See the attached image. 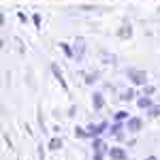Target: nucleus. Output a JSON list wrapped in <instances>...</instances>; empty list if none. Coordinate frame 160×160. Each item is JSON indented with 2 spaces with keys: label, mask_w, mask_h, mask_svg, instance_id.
Returning <instances> with one entry per match:
<instances>
[{
  "label": "nucleus",
  "mask_w": 160,
  "mask_h": 160,
  "mask_svg": "<svg viewBox=\"0 0 160 160\" xmlns=\"http://www.w3.org/2000/svg\"><path fill=\"white\" fill-rule=\"evenodd\" d=\"M128 77H130L135 83H139V86H143V83L148 81V75H145V71H139V68H128Z\"/></svg>",
  "instance_id": "nucleus-1"
},
{
  "label": "nucleus",
  "mask_w": 160,
  "mask_h": 160,
  "mask_svg": "<svg viewBox=\"0 0 160 160\" xmlns=\"http://www.w3.org/2000/svg\"><path fill=\"white\" fill-rule=\"evenodd\" d=\"M83 51H86V41H83L81 37H77L75 47H73V56L77 58V60H81V58H83Z\"/></svg>",
  "instance_id": "nucleus-2"
},
{
  "label": "nucleus",
  "mask_w": 160,
  "mask_h": 160,
  "mask_svg": "<svg viewBox=\"0 0 160 160\" xmlns=\"http://www.w3.org/2000/svg\"><path fill=\"white\" fill-rule=\"evenodd\" d=\"M105 128H107V122H100V124H96V126H94V124H92V126H88L86 130H88V137H98Z\"/></svg>",
  "instance_id": "nucleus-3"
},
{
  "label": "nucleus",
  "mask_w": 160,
  "mask_h": 160,
  "mask_svg": "<svg viewBox=\"0 0 160 160\" xmlns=\"http://www.w3.org/2000/svg\"><path fill=\"white\" fill-rule=\"evenodd\" d=\"M109 156H111V160H124L126 158V152H124L122 148H111Z\"/></svg>",
  "instance_id": "nucleus-4"
},
{
  "label": "nucleus",
  "mask_w": 160,
  "mask_h": 160,
  "mask_svg": "<svg viewBox=\"0 0 160 160\" xmlns=\"http://www.w3.org/2000/svg\"><path fill=\"white\" fill-rule=\"evenodd\" d=\"M51 71H53V75H56V77H58V81L62 83V88L66 90V81H64V77H62V71L58 68V64H51Z\"/></svg>",
  "instance_id": "nucleus-5"
},
{
  "label": "nucleus",
  "mask_w": 160,
  "mask_h": 160,
  "mask_svg": "<svg viewBox=\"0 0 160 160\" xmlns=\"http://www.w3.org/2000/svg\"><path fill=\"white\" fill-rule=\"evenodd\" d=\"M139 128H141V120H139V118H130V120H128V130L137 132Z\"/></svg>",
  "instance_id": "nucleus-6"
},
{
  "label": "nucleus",
  "mask_w": 160,
  "mask_h": 160,
  "mask_svg": "<svg viewBox=\"0 0 160 160\" xmlns=\"http://www.w3.org/2000/svg\"><path fill=\"white\" fill-rule=\"evenodd\" d=\"M118 34H120L122 38H128L130 34H132V28H130V24H128V26H122V30H120Z\"/></svg>",
  "instance_id": "nucleus-7"
},
{
  "label": "nucleus",
  "mask_w": 160,
  "mask_h": 160,
  "mask_svg": "<svg viewBox=\"0 0 160 160\" xmlns=\"http://www.w3.org/2000/svg\"><path fill=\"white\" fill-rule=\"evenodd\" d=\"M135 98V92H132V90H124L122 94H120V100H124V102H126V100H132Z\"/></svg>",
  "instance_id": "nucleus-8"
},
{
  "label": "nucleus",
  "mask_w": 160,
  "mask_h": 160,
  "mask_svg": "<svg viewBox=\"0 0 160 160\" xmlns=\"http://www.w3.org/2000/svg\"><path fill=\"white\" fill-rule=\"evenodd\" d=\"M94 107H96V109H100V107H102V105H105V98H102V94H94Z\"/></svg>",
  "instance_id": "nucleus-9"
},
{
  "label": "nucleus",
  "mask_w": 160,
  "mask_h": 160,
  "mask_svg": "<svg viewBox=\"0 0 160 160\" xmlns=\"http://www.w3.org/2000/svg\"><path fill=\"white\" fill-rule=\"evenodd\" d=\"M139 107H141V109H149V107H152V100H149L148 96L139 98Z\"/></svg>",
  "instance_id": "nucleus-10"
},
{
  "label": "nucleus",
  "mask_w": 160,
  "mask_h": 160,
  "mask_svg": "<svg viewBox=\"0 0 160 160\" xmlns=\"http://www.w3.org/2000/svg\"><path fill=\"white\" fill-rule=\"evenodd\" d=\"M94 81H98V73H88L86 75V83H94Z\"/></svg>",
  "instance_id": "nucleus-11"
},
{
  "label": "nucleus",
  "mask_w": 160,
  "mask_h": 160,
  "mask_svg": "<svg viewBox=\"0 0 160 160\" xmlns=\"http://www.w3.org/2000/svg\"><path fill=\"white\" fill-rule=\"evenodd\" d=\"M49 148L51 149H60L62 148V141H60V139H51V141H49Z\"/></svg>",
  "instance_id": "nucleus-12"
},
{
  "label": "nucleus",
  "mask_w": 160,
  "mask_h": 160,
  "mask_svg": "<svg viewBox=\"0 0 160 160\" xmlns=\"http://www.w3.org/2000/svg\"><path fill=\"white\" fill-rule=\"evenodd\" d=\"M149 115H154V118L160 115V105H152V107H149Z\"/></svg>",
  "instance_id": "nucleus-13"
},
{
  "label": "nucleus",
  "mask_w": 160,
  "mask_h": 160,
  "mask_svg": "<svg viewBox=\"0 0 160 160\" xmlns=\"http://www.w3.org/2000/svg\"><path fill=\"white\" fill-rule=\"evenodd\" d=\"M75 135L83 139V137H88V130H83V128H77V130H75Z\"/></svg>",
  "instance_id": "nucleus-14"
},
{
  "label": "nucleus",
  "mask_w": 160,
  "mask_h": 160,
  "mask_svg": "<svg viewBox=\"0 0 160 160\" xmlns=\"http://www.w3.org/2000/svg\"><path fill=\"white\" fill-rule=\"evenodd\" d=\"M102 60H105V64H111L115 58H113V56H107V53H102Z\"/></svg>",
  "instance_id": "nucleus-15"
},
{
  "label": "nucleus",
  "mask_w": 160,
  "mask_h": 160,
  "mask_svg": "<svg viewBox=\"0 0 160 160\" xmlns=\"http://www.w3.org/2000/svg\"><path fill=\"white\" fill-rule=\"evenodd\" d=\"M124 118H126V111H118L115 113V120H124Z\"/></svg>",
  "instance_id": "nucleus-16"
},
{
  "label": "nucleus",
  "mask_w": 160,
  "mask_h": 160,
  "mask_svg": "<svg viewBox=\"0 0 160 160\" xmlns=\"http://www.w3.org/2000/svg\"><path fill=\"white\" fill-rule=\"evenodd\" d=\"M154 92H156V88H154V86H148V88H145V94H148V96H149V94H154Z\"/></svg>",
  "instance_id": "nucleus-17"
},
{
  "label": "nucleus",
  "mask_w": 160,
  "mask_h": 160,
  "mask_svg": "<svg viewBox=\"0 0 160 160\" xmlns=\"http://www.w3.org/2000/svg\"><path fill=\"white\" fill-rule=\"evenodd\" d=\"M94 160H102V152H96L94 154Z\"/></svg>",
  "instance_id": "nucleus-18"
},
{
  "label": "nucleus",
  "mask_w": 160,
  "mask_h": 160,
  "mask_svg": "<svg viewBox=\"0 0 160 160\" xmlns=\"http://www.w3.org/2000/svg\"><path fill=\"white\" fill-rule=\"evenodd\" d=\"M145 160H156V158H154V156H149V158H145Z\"/></svg>",
  "instance_id": "nucleus-19"
}]
</instances>
